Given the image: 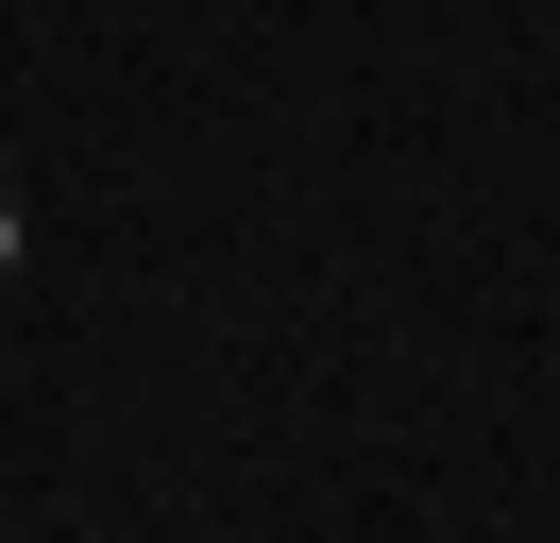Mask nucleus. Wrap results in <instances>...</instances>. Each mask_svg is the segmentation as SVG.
<instances>
[{"label":"nucleus","mask_w":560,"mask_h":543,"mask_svg":"<svg viewBox=\"0 0 560 543\" xmlns=\"http://www.w3.org/2000/svg\"><path fill=\"white\" fill-rule=\"evenodd\" d=\"M0 255H18V204H0Z\"/></svg>","instance_id":"1"}]
</instances>
